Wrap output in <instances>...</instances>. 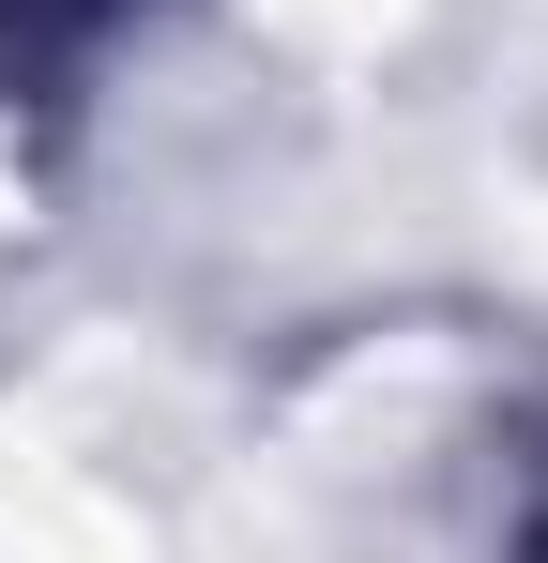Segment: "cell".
Instances as JSON below:
<instances>
[{
    "label": "cell",
    "instance_id": "obj_1",
    "mask_svg": "<svg viewBox=\"0 0 548 563\" xmlns=\"http://www.w3.org/2000/svg\"><path fill=\"white\" fill-rule=\"evenodd\" d=\"M15 15H91V0H15Z\"/></svg>",
    "mask_w": 548,
    "mask_h": 563
}]
</instances>
